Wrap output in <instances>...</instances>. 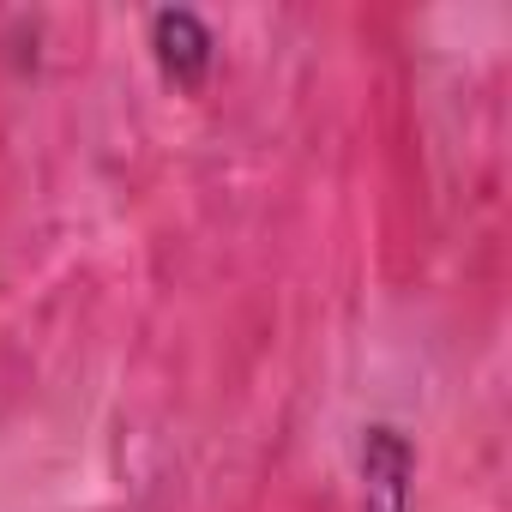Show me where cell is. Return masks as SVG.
<instances>
[{
    "label": "cell",
    "mask_w": 512,
    "mask_h": 512,
    "mask_svg": "<svg viewBox=\"0 0 512 512\" xmlns=\"http://www.w3.org/2000/svg\"><path fill=\"white\" fill-rule=\"evenodd\" d=\"M416 506V446L392 422L362 428V512H410Z\"/></svg>",
    "instance_id": "6da1fadb"
},
{
    "label": "cell",
    "mask_w": 512,
    "mask_h": 512,
    "mask_svg": "<svg viewBox=\"0 0 512 512\" xmlns=\"http://www.w3.org/2000/svg\"><path fill=\"white\" fill-rule=\"evenodd\" d=\"M151 55H157V67L175 91H199L217 67V37L199 13L163 7V13H151Z\"/></svg>",
    "instance_id": "7a4b0ae2"
}]
</instances>
